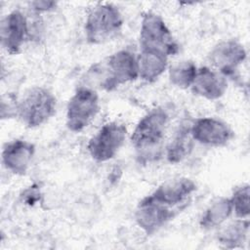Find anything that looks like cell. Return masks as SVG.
<instances>
[{"mask_svg":"<svg viewBox=\"0 0 250 250\" xmlns=\"http://www.w3.org/2000/svg\"><path fill=\"white\" fill-rule=\"evenodd\" d=\"M169 116L160 108L151 109L139 121L131 136V143L140 161H150L161 156Z\"/></svg>","mask_w":250,"mask_h":250,"instance_id":"1","label":"cell"},{"mask_svg":"<svg viewBox=\"0 0 250 250\" xmlns=\"http://www.w3.org/2000/svg\"><path fill=\"white\" fill-rule=\"evenodd\" d=\"M123 17L111 3L98 4L88 14L85 22L86 39L91 44H102L114 38L121 30Z\"/></svg>","mask_w":250,"mask_h":250,"instance_id":"2","label":"cell"},{"mask_svg":"<svg viewBox=\"0 0 250 250\" xmlns=\"http://www.w3.org/2000/svg\"><path fill=\"white\" fill-rule=\"evenodd\" d=\"M57 100L46 88L34 87L18 102L17 117L28 128L46 123L56 112Z\"/></svg>","mask_w":250,"mask_h":250,"instance_id":"3","label":"cell"},{"mask_svg":"<svg viewBox=\"0 0 250 250\" xmlns=\"http://www.w3.org/2000/svg\"><path fill=\"white\" fill-rule=\"evenodd\" d=\"M140 48L141 50L159 51L167 56H173L179 52V45L164 20L152 12L144 14L142 18Z\"/></svg>","mask_w":250,"mask_h":250,"instance_id":"4","label":"cell"},{"mask_svg":"<svg viewBox=\"0 0 250 250\" xmlns=\"http://www.w3.org/2000/svg\"><path fill=\"white\" fill-rule=\"evenodd\" d=\"M100 110L99 96L89 87L78 88L66 106V127L72 132H80L96 117Z\"/></svg>","mask_w":250,"mask_h":250,"instance_id":"5","label":"cell"},{"mask_svg":"<svg viewBox=\"0 0 250 250\" xmlns=\"http://www.w3.org/2000/svg\"><path fill=\"white\" fill-rule=\"evenodd\" d=\"M103 79L100 87L111 91L120 85L136 80L139 77L137 58L128 50H120L105 60L102 65Z\"/></svg>","mask_w":250,"mask_h":250,"instance_id":"6","label":"cell"},{"mask_svg":"<svg viewBox=\"0 0 250 250\" xmlns=\"http://www.w3.org/2000/svg\"><path fill=\"white\" fill-rule=\"evenodd\" d=\"M126 135L127 129L123 123L111 121L104 124L88 142L87 148L91 157L99 162L113 158L123 146Z\"/></svg>","mask_w":250,"mask_h":250,"instance_id":"7","label":"cell"},{"mask_svg":"<svg viewBox=\"0 0 250 250\" xmlns=\"http://www.w3.org/2000/svg\"><path fill=\"white\" fill-rule=\"evenodd\" d=\"M178 211L146 196L138 204L135 212V220L137 225L146 234L150 235L172 220Z\"/></svg>","mask_w":250,"mask_h":250,"instance_id":"8","label":"cell"},{"mask_svg":"<svg viewBox=\"0 0 250 250\" xmlns=\"http://www.w3.org/2000/svg\"><path fill=\"white\" fill-rule=\"evenodd\" d=\"M196 190L195 183L185 177L168 180L161 184L149 195L150 199L177 210L183 209L187 199Z\"/></svg>","mask_w":250,"mask_h":250,"instance_id":"9","label":"cell"},{"mask_svg":"<svg viewBox=\"0 0 250 250\" xmlns=\"http://www.w3.org/2000/svg\"><path fill=\"white\" fill-rule=\"evenodd\" d=\"M190 134L194 141L210 146H222L232 138L233 132L224 121L214 117L197 118L190 124Z\"/></svg>","mask_w":250,"mask_h":250,"instance_id":"10","label":"cell"},{"mask_svg":"<svg viewBox=\"0 0 250 250\" xmlns=\"http://www.w3.org/2000/svg\"><path fill=\"white\" fill-rule=\"evenodd\" d=\"M1 45L11 55L19 54L29 37L28 23L24 15L15 10L9 13L1 22Z\"/></svg>","mask_w":250,"mask_h":250,"instance_id":"11","label":"cell"},{"mask_svg":"<svg viewBox=\"0 0 250 250\" xmlns=\"http://www.w3.org/2000/svg\"><path fill=\"white\" fill-rule=\"evenodd\" d=\"M246 59V51L239 42L226 40L218 43L209 54L210 63L225 77L232 76Z\"/></svg>","mask_w":250,"mask_h":250,"instance_id":"12","label":"cell"},{"mask_svg":"<svg viewBox=\"0 0 250 250\" xmlns=\"http://www.w3.org/2000/svg\"><path fill=\"white\" fill-rule=\"evenodd\" d=\"M35 153V146L24 140H14L4 145L2 163L16 175H24Z\"/></svg>","mask_w":250,"mask_h":250,"instance_id":"13","label":"cell"},{"mask_svg":"<svg viewBox=\"0 0 250 250\" xmlns=\"http://www.w3.org/2000/svg\"><path fill=\"white\" fill-rule=\"evenodd\" d=\"M194 95L206 100H217L224 96L228 89L227 77L208 66L197 68L195 78L190 86Z\"/></svg>","mask_w":250,"mask_h":250,"instance_id":"14","label":"cell"},{"mask_svg":"<svg viewBox=\"0 0 250 250\" xmlns=\"http://www.w3.org/2000/svg\"><path fill=\"white\" fill-rule=\"evenodd\" d=\"M139 77L146 82H154L166 69L168 56L154 50H141L137 57Z\"/></svg>","mask_w":250,"mask_h":250,"instance_id":"15","label":"cell"},{"mask_svg":"<svg viewBox=\"0 0 250 250\" xmlns=\"http://www.w3.org/2000/svg\"><path fill=\"white\" fill-rule=\"evenodd\" d=\"M193 142L194 140L190 134V125H182L167 146V160L173 164L184 160L191 152Z\"/></svg>","mask_w":250,"mask_h":250,"instance_id":"16","label":"cell"},{"mask_svg":"<svg viewBox=\"0 0 250 250\" xmlns=\"http://www.w3.org/2000/svg\"><path fill=\"white\" fill-rule=\"evenodd\" d=\"M232 213V206L229 198L220 197L214 200L205 210L200 220L203 229H210L220 227Z\"/></svg>","mask_w":250,"mask_h":250,"instance_id":"17","label":"cell"},{"mask_svg":"<svg viewBox=\"0 0 250 250\" xmlns=\"http://www.w3.org/2000/svg\"><path fill=\"white\" fill-rule=\"evenodd\" d=\"M249 232L248 219H239L229 223L218 233V240L227 248H235L241 246Z\"/></svg>","mask_w":250,"mask_h":250,"instance_id":"18","label":"cell"},{"mask_svg":"<svg viewBox=\"0 0 250 250\" xmlns=\"http://www.w3.org/2000/svg\"><path fill=\"white\" fill-rule=\"evenodd\" d=\"M197 67L191 61H182L173 64L169 69L170 82L181 89H187L193 83Z\"/></svg>","mask_w":250,"mask_h":250,"instance_id":"19","label":"cell"},{"mask_svg":"<svg viewBox=\"0 0 250 250\" xmlns=\"http://www.w3.org/2000/svg\"><path fill=\"white\" fill-rule=\"evenodd\" d=\"M250 187L249 185H242L236 188L231 195L230 202L232 206V212L239 219H248L250 214Z\"/></svg>","mask_w":250,"mask_h":250,"instance_id":"20","label":"cell"},{"mask_svg":"<svg viewBox=\"0 0 250 250\" xmlns=\"http://www.w3.org/2000/svg\"><path fill=\"white\" fill-rule=\"evenodd\" d=\"M32 9L37 12L52 11L56 8L57 3L54 1H34L31 3Z\"/></svg>","mask_w":250,"mask_h":250,"instance_id":"21","label":"cell"},{"mask_svg":"<svg viewBox=\"0 0 250 250\" xmlns=\"http://www.w3.org/2000/svg\"><path fill=\"white\" fill-rule=\"evenodd\" d=\"M39 189L36 186H32L30 187L29 188H27L24 192H23V198H24V201L27 203V204H33L35 203L38 199H39Z\"/></svg>","mask_w":250,"mask_h":250,"instance_id":"22","label":"cell"}]
</instances>
